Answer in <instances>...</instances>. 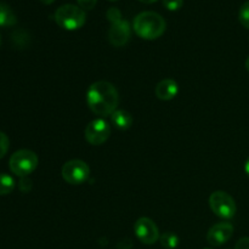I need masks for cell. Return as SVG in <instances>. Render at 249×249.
<instances>
[{"label": "cell", "mask_w": 249, "mask_h": 249, "mask_svg": "<svg viewBox=\"0 0 249 249\" xmlns=\"http://www.w3.org/2000/svg\"><path fill=\"white\" fill-rule=\"evenodd\" d=\"M233 236V226L230 223H218L209 229L207 233V241L211 246L219 247L225 245Z\"/></svg>", "instance_id": "obj_10"}, {"label": "cell", "mask_w": 249, "mask_h": 249, "mask_svg": "<svg viewBox=\"0 0 249 249\" xmlns=\"http://www.w3.org/2000/svg\"><path fill=\"white\" fill-rule=\"evenodd\" d=\"M78 6L82 7L84 11H89L92 10L97 4V0H77Z\"/></svg>", "instance_id": "obj_19"}, {"label": "cell", "mask_w": 249, "mask_h": 249, "mask_svg": "<svg viewBox=\"0 0 249 249\" xmlns=\"http://www.w3.org/2000/svg\"><path fill=\"white\" fill-rule=\"evenodd\" d=\"M15 189V180L11 175L0 173V196L11 194Z\"/></svg>", "instance_id": "obj_14"}, {"label": "cell", "mask_w": 249, "mask_h": 249, "mask_svg": "<svg viewBox=\"0 0 249 249\" xmlns=\"http://www.w3.org/2000/svg\"><path fill=\"white\" fill-rule=\"evenodd\" d=\"M140 2H143V4H153V2H156L157 0H139Z\"/></svg>", "instance_id": "obj_22"}, {"label": "cell", "mask_w": 249, "mask_h": 249, "mask_svg": "<svg viewBox=\"0 0 249 249\" xmlns=\"http://www.w3.org/2000/svg\"><path fill=\"white\" fill-rule=\"evenodd\" d=\"M107 19L111 22L108 31V40L116 48L125 45L131 36L130 24L126 19H123L121 11L117 7H111L106 14Z\"/></svg>", "instance_id": "obj_3"}, {"label": "cell", "mask_w": 249, "mask_h": 249, "mask_svg": "<svg viewBox=\"0 0 249 249\" xmlns=\"http://www.w3.org/2000/svg\"><path fill=\"white\" fill-rule=\"evenodd\" d=\"M85 140L92 146H100L111 136V125L105 119L97 118L90 122L84 131Z\"/></svg>", "instance_id": "obj_8"}, {"label": "cell", "mask_w": 249, "mask_h": 249, "mask_svg": "<svg viewBox=\"0 0 249 249\" xmlns=\"http://www.w3.org/2000/svg\"><path fill=\"white\" fill-rule=\"evenodd\" d=\"M90 177V168L84 160H68L62 167V178L70 185H82Z\"/></svg>", "instance_id": "obj_7"}, {"label": "cell", "mask_w": 249, "mask_h": 249, "mask_svg": "<svg viewBox=\"0 0 249 249\" xmlns=\"http://www.w3.org/2000/svg\"><path fill=\"white\" fill-rule=\"evenodd\" d=\"M9 147H10L9 138H7L6 134L0 131V160H1L2 157H5V155H6L7 151H9Z\"/></svg>", "instance_id": "obj_17"}, {"label": "cell", "mask_w": 249, "mask_h": 249, "mask_svg": "<svg viewBox=\"0 0 249 249\" xmlns=\"http://www.w3.org/2000/svg\"><path fill=\"white\" fill-rule=\"evenodd\" d=\"M235 249H249V237H242L237 241Z\"/></svg>", "instance_id": "obj_20"}, {"label": "cell", "mask_w": 249, "mask_h": 249, "mask_svg": "<svg viewBox=\"0 0 249 249\" xmlns=\"http://www.w3.org/2000/svg\"><path fill=\"white\" fill-rule=\"evenodd\" d=\"M55 22L66 31H77L87 21V14L82 7L73 4H66L55 11Z\"/></svg>", "instance_id": "obj_4"}, {"label": "cell", "mask_w": 249, "mask_h": 249, "mask_svg": "<svg viewBox=\"0 0 249 249\" xmlns=\"http://www.w3.org/2000/svg\"><path fill=\"white\" fill-rule=\"evenodd\" d=\"M111 121L119 130H128L133 125V116L124 109H116L111 114Z\"/></svg>", "instance_id": "obj_12"}, {"label": "cell", "mask_w": 249, "mask_h": 249, "mask_svg": "<svg viewBox=\"0 0 249 249\" xmlns=\"http://www.w3.org/2000/svg\"><path fill=\"white\" fill-rule=\"evenodd\" d=\"M156 96L162 101H170L179 92V85L173 79H163L156 87Z\"/></svg>", "instance_id": "obj_11"}, {"label": "cell", "mask_w": 249, "mask_h": 249, "mask_svg": "<svg viewBox=\"0 0 249 249\" xmlns=\"http://www.w3.org/2000/svg\"><path fill=\"white\" fill-rule=\"evenodd\" d=\"M246 68H247V71L249 72V56L247 57V60H246Z\"/></svg>", "instance_id": "obj_24"}, {"label": "cell", "mask_w": 249, "mask_h": 249, "mask_svg": "<svg viewBox=\"0 0 249 249\" xmlns=\"http://www.w3.org/2000/svg\"><path fill=\"white\" fill-rule=\"evenodd\" d=\"M17 18L9 5L0 2V27H11L16 24Z\"/></svg>", "instance_id": "obj_13"}, {"label": "cell", "mask_w": 249, "mask_h": 249, "mask_svg": "<svg viewBox=\"0 0 249 249\" xmlns=\"http://www.w3.org/2000/svg\"><path fill=\"white\" fill-rule=\"evenodd\" d=\"M0 44H1V36H0Z\"/></svg>", "instance_id": "obj_25"}, {"label": "cell", "mask_w": 249, "mask_h": 249, "mask_svg": "<svg viewBox=\"0 0 249 249\" xmlns=\"http://www.w3.org/2000/svg\"><path fill=\"white\" fill-rule=\"evenodd\" d=\"M238 19L245 28L249 29V0L241 6L238 12Z\"/></svg>", "instance_id": "obj_16"}, {"label": "cell", "mask_w": 249, "mask_h": 249, "mask_svg": "<svg viewBox=\"0 0 249 249\" xmlns=\"http://www.w3.org/2000/svg\"><path fill=\"white\" fill-rule=\"evenodd\" d=\"M40 1L43 2V4H45V5H50V4H53L55 0H40Z\"/></svg>", "instance_id": "obj_23"}, {"label": "cell", "mask_w": 249, "mask_h": 249, "mask_svg": "<svg viewBox=\"0 0 249 249\" xmlns=\"http://www.w3.org/2000/svg\"><path fill=\"white\" fill-rule=\"evenodd\" d=\"M134 232L143 245H153L160 240V230L155 221L150 218H140L134 224Z\"/></svg>", "instance_id": "obj_9"}, {"label": "cell", "mask_w": 249, "mask_h": 249, "mask_svg": "<svg viewBox=\"0 0 249 249\" xmlns=\"http://www.w3.org/2000/svg\"><path fill=\"white\" fill-rule=\"evenodd\" d=\"M133 28L140 38L145 40H155L164 33L167 23L157 12L143 11L134 18Z\"/></svg>", "instance_id": "obj_2"}, {"label": "cell", "mask_w": 249, "mask_h": 249, "mask_svg": "<svg viewBox=\"0 0 249 249\" xmlns=\"http://www.w3.org/2000/svg\"><path fill=\"white\" fill-rule=\"evenodd\" d=\"M245 172H246V174H247L248 177H249V157H248V160H246V163H245Z\"/></svg>", "instance_id": "obj_21"}, {"label": "cell", "mask_w": 249, "mask_h": 249, "mask_svg": "<svg viewBox=\"0 0 249 249\" xmlns=\"http://www.w3.org/2000/svg\"><path fill=\"white\" fill-rule=\"evenodd\" d=\"M87 104L92 113L97 116H111L119 104L116 87L106 80L92 83L87 91Z\"/></svg>", "instance_id": "obj_1"}, {"label": "cell", "mask_w": 249, "mask_h": 249, "mask_svg": "<svg viewBox=\"0 0 249 249\" xmlns=\"http://www.w3.org/2000/svg\"><path fill=\"white\" fill-rule=\"evenodd\" d=\"M160 245L165 249H175L179 246V237L174 232H164L160 237Z\"/></svg>", "instance_id": "obj_15"}, {"label": "cell", "mask_w": 249, "mask_h": 249, "mask_svg": "<svg viewBox=\"0 0 249 249\" xmlns=\"http://www.w3.org/2000/svg\"><path fill=\"white\" fill-rule=\"evenodd\" d=\"M38 162L39 160L36 152L31 150H19L10 157L9 167L17 177L26 178L36 169Z\"/></svg>", "instance_id": "obj_5"}, {"label": "cell", "mask_w": 249, "mask_h": 249, "mask_svg": "<svg viewBox=\"0 0 249 249\" xmlns=\"http://www.w3.org/2000/svg\"><path fill=\"white\" fill-rule=\"evenodd\" d=\"M109 1H116V0H109Z\"/></svg>", "instance_id": "obj_26"}, {"label": "cell", "mask_w": 249, "mask_h": 249, "mask_svg": "<svg viewBox=\"0 0 249 249\" xmlns=\"http://www.w3.org/2000/svg\"><path fill=\"white\" fill-rule=\"evenodd\" d=\"M184 5V0H163V6L169 11H178Z\"/></svg>", "instance_id": "obj_18"}, {"label": "cell", "mask_w": 249, "mask_h": 249, "mask_svg": "<svg viewBox=\"0 0 249 249\" xmlns=\"http://www.w3.org/2000/svg\"><path fill=\"white\" fill-rule=\"evenodd\" d=\"M209 207L216 216L221 219H231L237 212L235 199L225 191H215L209 196Z\"/></svg>", "instance_id": "obj_6"}]
</instances>
